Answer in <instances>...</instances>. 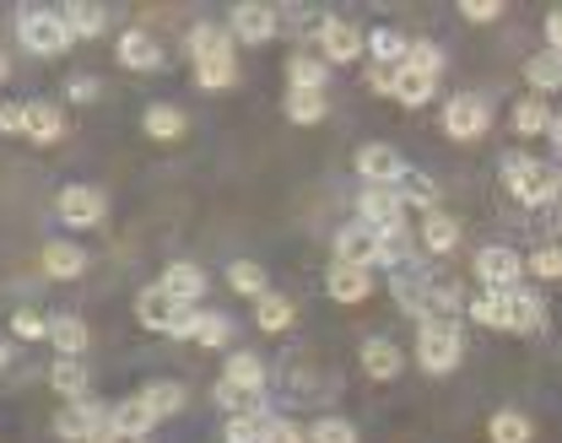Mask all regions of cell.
Wrapping results in <instances>:
<instances>
[{"mask_svg":"<svg viewBox=\"0 0 562 443\" xmlns=\"http://www.w3.org/2000/svg\"><path fill=\"white\" fill-rule=\"evenodd\" d=\"M547 136H552V147H558V157H562V114H552V130H547Z\"/></svg>","mask_w":562,"mask_h":443,"instance_id":"54","label":"cell"},{"mask_svg":"<svg viewBox=\"0 0 562 443\" xmlns=\"http://www.w3.org/2000/svg\"><path fill=\"white\" fill-rule=\"evenodd\" d=\"M136 319L146 330H157V336H179V341H195V330H201V308H190V303H179L173 293H162V287H146L136 297Z\"/></svg>","mask_w":562,"mask_h":443,"instance_id":"2","label":"cell"},{"mask_svg":"<svg viewBox=\"0 0 562 443\" xmlns=\"http://www.w3.org/2000/svg\"><path fill=\"white\" fill-rule=\"evenodd\" d=\"M525 271H530V276H541V282H562V249L558 243H541V249L525 260Z\"/></svg>","mask_w":562,"mask_h":443,"instance_id":"45","label":"cell"},{"mask_svg":"<svg viewBox=\"0 0 562 443\" xmlns=\"http://www.w3.org/2000/svg\"><path fill=\"white\" fill-rule=\"evenodd\" d=\"M395 195H401L406 206L438 212V184H432V173H427V168H412V162H406V173L395 179Z\"/></svg>","mask_w":562,"mask_h":443,"instance_id":"25","label":"cell"},{"mask_svg":"<svg viewBox=\"0 0 562 443\" xmlns=\"http://www.w3.org/2000/svg\"><path fill=\"white\" fill-rule=\"evenodd\" d=\"M487 439L492 443H530V439H536V422H530L525 411H492Z\"/></svg>","mask_w":562,"mask_h":443,"instance_id":"36","label":"cell"},{"mask_svg":"<svg viewBox=\"0 0 562 443\" xmlns=\"http://www.w3.org/2000/svg\"><path fill=\"white\" fill-rule=\"evenodd\" d=\"M195 81H201L206 92H222V87H233V81H238V60H233V55L206 60V66H195Z\"/></svg>","mask_w":562,"mask_h":443,"instance_id":"41","label":"cell"},{"mask_svg":"<svg viewBox=\"0 0 562 443\" xmlns=\"http://www.w3.org/2000/svg\"><path fill=\"white\" fill-rule=\"evenodd\" d=\"M460 16L465 22H497L503 16V0H460Z\"/></svg>","mask_w":562,"mask_h":443,"instance_id":"49","label":"cell"},{"mask_svg":"<svg viewBox=\"0 0 562 443\" xmlns=\"http://www.w3.org/2000/svg\"><path fill=\"white\" fill-rule=\"evenodd\" d=\"M465 319H476L482 330H508V293H476L465 303Z\"/></svg>","mask_w":562,"mask_h":443,"instance_id":"32","label":"cell"},{"mask_svg":"<svg viewBox=\"0 0 562 443\" xmlns=\"http://www.w3.org/2000/svg\"><path fill=\"white\" fill-rule=\"evenodd\" d=\"M406 368V357H401V347H395V336H368L362 341V373L368 378H395V373Z\"/></svg>","mask_w":562,"mask_h":443,"instance_id":"16","label":"cell"},{"mask_svg":"<svg viewBox=\"0 0 562 443\" xmlns=\"http://www.w3.org/2000/svg\"><path fill=\"white\" fill-rule=\"evenodd\" d=\"M55 212H60L66 227H98V222L109 217V195L98 184H66L60 201H55Z\"/></svg>","mask_w":562,"mask_h":443,"instance_id":"9","label":"cell"},{"mask_svg":"<svg viewBox=\"0 0 562 443\" xmlns=\"http://www.w3.org/2000/svg\"><path fill=\"white\" fill-rule=\"evenodd\" d=\"M308 443H357V428H351L347 417H319L308 428Z\"/></svg>","mask_w":562,"mask_h":443,"instance_id":"46","label":"cell"},{"mask_svg":"<svg viewBox=\"0 0 562 443\" xmlns=\"http://www.w3.org/2000/svg\"><path fill=\"white\" fill-rule=\"evenodd\" d=\"M140 400H146V411L162 422V417H179L190 395H184V384H179V378H151V384L140 389Z\"/></svg>","mask_w":562,"mask_h":443,"instance_id":"23","label":"cell"},{"mask_svg":"<svg viewBox=\"0 0 562 443\" xmlns=\"http://www.w3.org/2000/svg\"><path fill=\"white\" fill-rule=\"evenodd\" d=\"M195 341H201V347H211V352H216V347H227V341H233V319H227V314H206V308H201V330H195Z\"/></svg>","mask_w":562,"mask_h":443,"instance_id":"44","label":"cell"},{"mask_svg":"<svg viewBox=\"0 0 562 443\" xmlns=\"http://www.w3.org/2000/svg\"><path fill=\"white\" fill-rule=\"evenodd\" d=\"M406 66H412V71H427V76H443V49H438L432 38H412Z\"/></svg>","mask_w":562,"mask_h":443,"instance_id":"42","label":"cell"},{"mask_svg":"<svg viewBox=\"0 0 562 443\" xmlns=\"http://www.w3.org/2000/svg\"><path fill=\"white\" fill-rule=\"evenodd\" d=\"M492 130V103L476 92H454L443 103V136L449 141H482Z\"/></svg>","mask_w":562,"mask_h":443,"instance_id":"5","label":"cell"},{"mask_svg":"<svg viewBox=\"0 0 562 443\" xmlns=\"http://www.w3.org/2000/svg\"><path fill=\"white\" fill-rule=\"evenodd\" d=\"M157 287H162V293H173V297H179V303H190V308H195V303L206 297L211 276H206V271H201V265H190V260H179V265H168V271H162V282H157Z\"/></svg>","mask_w":562,"mask_h":443,"instance_id":"17","label":"cell"},{"mask_svg":"<svg viewBox=\"0 0 562 443\" xmlns=\"http://www.w3.org/2000/svg\"><path fill=\"white\" fill-rule=\"evenodd\" d=\"M120 66L151 76V71H162L168 60H162V49H157V38L146 27H131V33H120Z\"/></svg>","mask_w":562,"mask_h":443,"instance_id":"14","label":"cell"},{"mask_svg":"<svg viewBox=\"0 0 562 443\" xmlns=\"http://www.w3.org/2000/svg\"><path fill=\"white\" fill-rule=\"evenodd\" d=\"M5 363H11V347H5V336H0V368H5Z\"/></svg>","mask_w":562,"mask_h":443,"instance_id":"55","label":"cell"},{"mask_svg":"<svg viewBox=\"0 0 562 443\" xmlns=\"http://www.w3.org/2000/svg\"><path fill=\"white\" fill-rule=\"evenodd\" d=\"M255 325L266 330V336H281L286 325H292V303L281 293H266L260 303H255Z\"/></svg>","mask_w":562,"mask_h":443,"instance_id":"40","label":"cell"},{"mask_svg":"<svg viewBox=\"0 0 562 443\" xmlns=\"http://www.w3.org/2000/svg\"><path fill=\"white\" fill-rule=\"evenodd\" d=\"M503 190H508L519 206H552L562 195V173L552 162H536V157L514 151V157H503Z\"/></svg>","mask_w":562,"mask_h":443,"instance_id":"1","label":"cell"},{"mask_svg":"<svg viewBox=\"0 0 562 443\" xmlns=\"http://www.w3.org/2000/svg\"><path fill=\"white\" fill-rule=\"evenodd\" d=\"M266 363L255 357V352H233L227 363H222V384H244V389H266Z\"/></svg>","mask_w":562,"mask_h":443,"instance_id":"34","label":"cell"},{"mask_svg":"<svg viewBox=\"0 0 562 443\" xmlns=\"http://www.w3.org/2000/svg\"><path fill=\"white\" fill-rule=\"evenodd\" d=\"M547 49H552V55H562V5H558V11H547Z\"/></svg>","mask_w":562,"mask_h":443,"instance_id":"53","label":"cell"},{"mask_svg":"<svg viewBox=\"0 0 562 443\" xmlns=\"http://www.w3.org/2000/svg\"><path fill=\"white\" fill-rule=\"evenodd\" d=\"M325 293L336 297V303H362V297L373 293V276H368L362 265H341V260H336V265L325 271Z\"/></svg>","mask_w":562,"mask_h":443,"instance_id":"20","label":"cell"},{"mask_svg":"<svg viewBox=\"0 0 562 443\" xmlns=\"http://www.w3.org/2000/svg\"><path fill=\"white\" fill-rule=\"evenodd\" d=\"M22 136H27L33 147H55V141L66 136V114H60V103L33 98V103H27V125H22Z\"/></svg>","mask_w":562,"mask_h":443,"instance_id":"15","label":"cell"},{"mask_svg":"<svg viewBox=\"0 0 562 443\" xmlns=\"http://www.w3.org/2000/svg\"><path fill=\"white\" fill-rule=\"evenodd\" d=\"M227 33H233L238 44H271L281 33V11L277 5H260V0H238V5L227 11Z\"/></svg>","mask_w":562,"mask_h":443,"instance_id":"8","label":"cell"},{"mask_svg":"<svg viewBox=\"0 0 562 443\" xmlns=\"http://www.w3.org/2000/svg\"><path fill=\"white\" fill-rule=\"evenodd\" d=\"M325 114H330L325 92H286V120L292 125H319Z\"/></svg>","mask_w":562,"mask_h":443,"instance_id":"39","label":"cell"},{"mask_svg":"<svg viewBox=\"0 0 562 443\" xmlns=\"http://www.w3.org/2000/svg\"><path fill=\"white\" fill-rule=\"evenodd\" d=\"M16 38H22V49L38 55V60H55V55H66L70 44H76L66 16L49 11V5H22V11H16Z\"/></svg>","mask_w":562,"mask_h":443,"instance_id":"3","label":"cell"},{"mask_svg":"<svg viewBox=\"0 0 562 443\" xmlns=\"http://www.w3.org/2000/svg\"><path fill=\"white\" fill-rule=\"evenodd\" d=\"M471 271H476L482 293H514L519 276H525V254L508 249V243H487V249H476V265Z\"/></svg>","mask_w":562,"mask_h":443,"instance_id":"6","label":"cell"},{"mask_svg":"<svg viewBox=\"0 0 562 443\" xmlns=\"http://www.w3.org/2000/svg\"><path fill=\"white\" fill-rule=\"evenodd\" d=\"M508 125H514V136H519V141H530V136H547V130H552V109H547L541 98H525V103H514Z\"/></svg>","mask_w":562,"mask_h":443,"instance_id":"29","label":"cell"},{"mask_svg":"<svg viewBox=\"0 0 562 443\" xmlns=\"http://www.w3.org/2000/svg\"><path fill=\"white\" fill-rule=\"evenodd\" d=\"M260 443H308V433L292 417H266V439Z\"/></svg>","mask_w":562,"mask_h":443,"instance_id":"48","label":"cell"},{"mask_svg":"<svg viewBox=\"0 0 562 443\" xmlns=\"http://www.w3.org/2000/svg\"><path fill=\"white\" fill-rule=\"evenodd\" d=\"M27 125V103H0V136H22Z\"/></svg>","mask_w":562,"mask_h":443,"instance_id":"51","label":"cell"},{"mask_svg":"<svg viewBox=\"0 0 562 443\" xmlns=\"http://www.w3.org/2000/svg\"><path fill=\"white\" fill-rule=\"evenodd\" d=\"M87 433H92V400H76V406H66V411L55 417V439L87 443Z\"/></svg>","mask_w":562,"mask_h":443,"instance_id":"37","label":"cell"},{"mask_svg":"<svg viewBox=\"0 0 562 443\" xmlns=\"http://www.w3.org/2000/svg\"><path fill=\"white\" fill-rule=\"evenodd\" d=\"M11 336H16V341H49V314L16 308V314H11Z\"/></svg>","mask_w":562,"mask_h":443,"instance_id":"43","label":"cell"},{"mask_svg":"<svg viewBox=\"0 0 562 443\" xmlns=\"http://www.w3.org/2000/svg\"><path fill=\"white\" fill-rule=\"evenodd\" d=\"M422 249L427 254H454L460 249V222L443 217V212H427L422 217Z\"/></svg>","mask_w":562,"mask_h":443,"instance_id":"27","label":"cell"},{"mask_svg":"<svg viewBox=\"0 0 562 443\" xmlns=\"http://www.w3.org/2000/svg\"><path fill=\"white\" fill-rule=\"evenodd\" d=\"M44 276L49 282H81L87 276V249L70 238H49L44 243Z\"/></svg>","mask_w":562,"mask_h":443,"instance_id":"13","label":"cell"},{"mask_svg":"<svg viewBox=\"0 0 562 443\" xmlns=\"http://www.w3.org/2000/svg\"><path fill=\"white\" fill-rule=\"evenodd\" d=\"M227 287L244 293V297H255V303L271 293V287H266V271H260L255 260H233V265H227Z\"/></svg>","mask_w":562,"mask_h":443,"instance_id":"38","label":"cell"},{"mask_svg":"<svg viewBox=\"0 0 562 443\" xmlns=\"http://www.w3.org/2000/svg\"><path fill=\"white\" fill-rule=\"evenodd\" d=\"M266 439V417H227L222 443H260Z\"/></svg>","mask_w":562,"mask_h":443,"instance_id":"47","label":"cell"},{"mask_svg":"<svg viewBox=\"0 0 562 443\" xmlns=\"http://www.w3.org/2000/svg\"><path fill=\"white\" fill-rule=\"evenodd\" d=\"M508 330L541 336V330H547V303L536 293H525V287H514V293H508Z\"/></svg>","mask_w":562,"mask_h":443,"instance_id":"21","label":"cell"},{"mask_svg":"<svg viewBox=\"0 0 562 443\" xmlns=\"http://www.w3.org/2000/svg\"><path fill=\"white\" fill-rule=\"evenodd\" d=\"M368 87L395 98V66H373V60H368Z\"/></svg>","mask_w":562,"mask_h":443,"instance_id":"52","label":"cell"},{"mask_svg":"<svg viewBox=\"0 0 562 443\" xmlns=\"http://www.w3.org/2000/svg\"><path fill=\"white\" fill-rule=\"evenodd\" d=\"M60 16H66L70 38H98V33L109 27V11H103V5H87V0H70V5H60Z\"/></svg>","mask_w":562,"mask_h":443,"instance_id":"30","label":"cell"},{"mask_svg":"<svg viewBox=\"0 0 562 443\" xmlns=\"http://www.w3.org/2000/svg\"><path fill=\"white\" fill-rule=\"evenodd\" d=\"M140 125H146V136H151V141H179V136L190 130V120H184V109H179V103H151Z\"/></svg>","mask_w":562,"mask_h":443,"instance_id":"26","label":"cell"},{"mask_svg":"<svg viewBox=\"0 0 562 443\" xmlns=\"http://www.w3.org/2000/svg\"><path fill=\"white\" fill-rule=\"evenodd\" d=\"M525 81L536 92H562V55L541 49V55H525Z\"/></svg>","mask_w":562,"mask_h":443,"instance_id":"35","label":"cell"},{"mask_svg":"<svg viewBox=\"0 0 562 443\" xmlns=\"http://www.w3.org/2000/svg\"><path fill=\"white\" fill-rule=\"evenodd\" d=\"M49 389H55V395H66L70 406H76V400H87L92 373H87L81 357H60V363H49Z\"/></svg>","mask_w":562,"mask_h":443,"instance_id":"22","label":"cell"},{"mask_svg":"<svg viewBox=\"0 0 562 443\" xmlns=\"http://www.w3.org/2000/svg\"><path fill=\"white\" fill-rule=\"evenodd\" d=\"M0 81H5V55H0Z\"/></svg>","mask_w":562,"mask_h":443,"instance_id":"56","label":"cell"},{"mask_svg":"<svg viewBox=\"0 0 562 443\" xmlns=\"http://www.w3.org/2000/svg\"><path fill=\"white\" fill-rule=\"evenodd\" d=\"M362 49H368V38H362V27H357L351 16H325V27H319V55H325V66H351Z\"/></svg>","mask_w":562,"mask_h":443,"instance_id":"10","label":"cell"},{"mask_svg":"<svg viewBox=\"0 0 562 443\" xmlns=\"http://www.w3.org/2000/svg\"><path fill=\"white\" fill-rule=\"evenodd\" d=\"M357 173H362V184H395L406 173V157L390 141H368V147H357Z\"/></svg>","mask_w":562,"mask_h":443,"instance_id":"12","label":"cell"},{"mask_svg":"<svg viewBox=\"0 0 562 443\" xmlns=\"http://www.w3.org/2000/svg\"><path fill=\"white\" fill-rule=\"evenodd\" d=\"M432 92H438V76L412 71V66H401V71H395V103H406V109H422V103H427Z\"/></svg>","mask_w":562,"mask_h":443,"instance_id":"31","label":"cell"},{"mask_svg":"<svg viewBox=\"0 0 562 443\" xmlns=\"http://www.w3.org/2000/svg\"><path fill=\"white\" fill-rule=\"evenodd\" d=\"M98 92H103V81H98V76H70V87H66L70 103H98Z\"/></svg>","mask_w":562,"mask_h":443,"instance_id":"50","label":"cell"},{"mask_svg":"<svg viewBox=\"0 0 562 443\" xmlns=\"http://www.w3.org/2000/svg\"><path fill=\"white\" fill-rule=\"evenodd\" d=\"M233 44H238V38H233L222 22H195V27H190V60H195V66L233 55Z\"/></svg>","mask_w":562,"mask_h":443,"instance_id":"18","label":"cell"},{"mask_svg":"<svg viewBox=\"0 0 562 443\" xmlns=\"http://www.w3.org/2000/svg\"><path fill=\"white\" fill-rule=\"evenodd\" d=\"M114 428H120V439L125 443H140L151 439V428H157V417L146 411V400H114Z\"/></svg>","mask_w":562,"mask_h":443,"instance_id":"24","label":"cell"},{"mask_svg":"<svg viewBox=\"0 0 562 443\" xmlns=\"http://www.w3.org/2000/svg\"><path fill=\"white\" fill-rule=\"evenodd\" d=\"M49 347H55L60 357H81V352L92 347L87 319H76V314H49Z\"/></svg>","mask_w":562,"mask_h":443,"instance_id":"19","label":"cell"},{"mask_svg":"<svg viewBox=\"0 0 562 443\" xmlns=\"http://www.w3.org/2000/svg\"><path fill=\"white\" fill-rule=\"evenodd\" d=\"M336 260L341 265H362V271H373L379 260H384V232H373L368 222H351L336 232Z\"/></svg>","mask_w":562,"mask_h":443,"instance_id":"11","label":"cell"},{"mask_svg":"<svg viewBox=\"0 0 562 443\" xmlns=\"http://www.w3.org/2000/svg\"><path fill=\"white\" fill-rule=\"evenodd\" d=\"M460 352H465V336H460V319H422L417 330V363L427 373H454L460 368Z\"/></svg>","mask_w":562,"mask_h":443,"instance_id":"4","label":"cell"},{"mask_svg":"<svg viewBox=\"0 0 562 443\" xmlns=\"http://www.w3.org/2000/svg\"><path fill=\"white\" fill-rule=\"evenodd\" d=\"M140 443H151V439H140Z\"/></svg>","mask_w":562,"mask_h":443,"instance_id":"57","label":"cell"},{"mask_svg":"<svg viewBox=\"0 0 562 443\" xmlns=\"http://www.w3.org/2000/svg\"><path fill=\"white\" fill-rule=\"evenodd\" d=\"M357 222H368L373 232H406L401 222H406V201L395 195V184H362V195H357Z\"/></svg>","mask_w":562,"mask_h":443,"instance_id":"7","label":"cell"},{"mask_svg":"<svg viewBox=\"0 0 562 443\" xmlns=\"http://www.w3.org/2000/svg\"><path fill=\"white\" fill-rule=\"evenodd\" d=\"M286 81H292V92H325L330 66L314 60V55H292V60H286Z\"/></svg>","mask_w":562,"mask_h":443,"instance_id":"33","label":"cell"},{"mask_svg":"<svg viewBox=\"0 0 562 443\" xmlns=\"http://www.w3.org/2000/svg\"><path fill=\"white\" fill-rule=\"evenodd\" d=\"M406 49H412V38L406 33H395V27H373L368 33V55H373V66H406Z\"/></svg>","mask_w":562,"mask_h":443,"instance_id":"28","label":"cell"}]
</instances>
